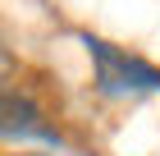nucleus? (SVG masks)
Returning a JSON list of instances; mask_svg holds the SVG:
<instances>
[{"label":"nucleus","mask_w":160,"mask_h":156,"mask_svg":"<svg viewBox=\"0 0 160 156\" xmlns=\"http://www.w3.org/2000/svg\"><path fill=\"white\" fill-rule=\"evenodd\" d=\"M0 138H32V143H60L46 110L23 92V87H0Z\"/></svg>","instance_id":"nucleus-2"},{"label":"nucleus","mask_w":160,"mask_h":156,"mask_svg":"<svg viewBox=\"0 0 160 156\" xmlns=\"http://www.w3.org/2000/svg\"><path fill=\"white\" fill-rule=\"evenodd\" d=\"M92 64H96V87L105 96H137V92H160V69H151L147 60H137L128 51L87 37Z\"/></svg>","instance_id":"nucleus-1"},{"label":"nucleus","mask_w":160,"mask_h":156,"mask_svg":"<svg viewBox=\"0 0 160 156\" xmlns=\"http://www.w3.org/2000/svg\"><path fill=\"white\" fill-rule=\"evenodd\" d=\"M14 78H18V60H14L9 51L0 46V87H9V83H14Z\"/></svg>","instance_id":"nucleus-3"}]
</instances>
